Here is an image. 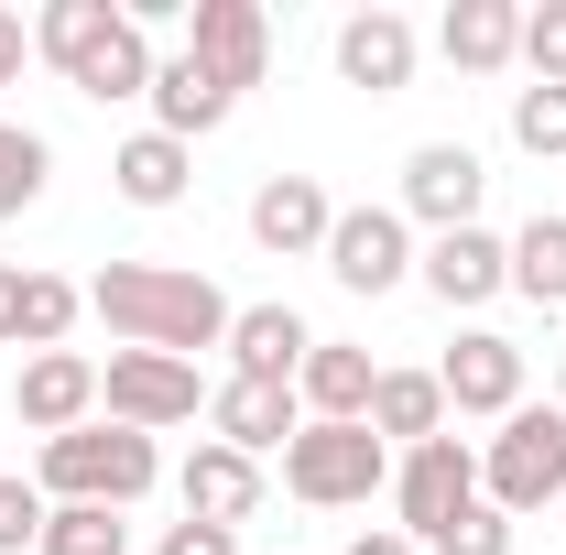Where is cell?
I'll return each instance as SVG.
<instances>
[{"mask_svg":"<svg viewBox=\"0 0 566 555\" xmlns=\"http://www.w3.org/2000/svg\"><path fill=\"white\" fill-rule=\"evenodd\" d=\"M87 316L120 348H164V359H197V348H229V294L208 273H175V262H109L87 283Z\"/></svg>","mask_w":566,"mask_h":555,"instance_id":"obj_1","label":"cell"},{"mask_svg":"<svg viewBox=\"0 0 566 555\" xmlns=\"http://www.w3.org/2000/svg\"><path fill=\"white\" fill-rule=\"evenodd\" d=\"M153 480H164V458L132 425H76V436H44V458H33L44 501H98V512H132Z\"/></svg>","mask_w":566,"mask_h":555,"instance_id":"obj_2","label":"cell"},{"mask_svg":"<svg viewBox=\"0 0 566 555\" xmlns=\"http://www.w3.org/2000/svg\"><path fill=\"white\" fill-rule=\"evenodd\" d=\"M480 501L491 512H545V501H566V415L556 404H512L501 415V436L480 447Z\"/></svg>","mask_w":566,"mask_h":555,"instance_id":"obj_3","label":"cell"},{"mask_svg":"<svg viewBox=\"0 0 566 555\" xmlns=\"http://www.w3.org/2000/svg\"><path fill=\"white\" fill-rule=\"evenodd\" d=\"M283 490H294L305 512H359L370 490H392V447H381L370 425H294Z\"/></svg>","mask_w":566,"mask_h":555,"instance_id":"obj_4","label":"cell"},{"mask_svg":"<svg viewBox=\"0 0 566 555\" xmlns=\"http://www.w3.org/2000/svg\"><path fill=\"white\" fill-rule=\"evenodd\" d=\"M469 501H480V447H469V436H424V447H403V458H392V512H403L392 534L436 545Z\"/></svg>","mask_w":566,"mask_h":555,"instance_id":"obj_5","label":"cell"},{"mask_svg":"<svg viewBox=\"0 0 566 555\" xmlns=\"http://www.w3.org/2000/svg\"><path fill=\"white\" fill-rule=\"evenodd\" d=\"M98 404H109V425H132V436H164V425L208 415V381H197V359H164V348H109Z\"/></svg>","mask_w":566,"mask_h":555,"instance_id":"obj_6","label":"cell"},{"mask_svg":"<svg viewBox=\"0 0 566 555\" xmlns=\"http://www.w3.org/2000/svg\"><path fill=\"white\" fill-rule=\"evenodd\" d=\"M480 197H491V164L469 142H415L403 153V197L392 208L415 218V229H436V240L447 229H480Z\"/></svg>","mask_w":566,"mask_h":555,"instance_id":"obj_7","label":"cell"},{"mask_svg":"<svg viewBox=\"0 0 566 555\" xmlns=\"http://www.w3.org/2000/svg\"><path fill=\"white\" fill-rule=\"evenodd\" d=\"M186 55L240 98V87H262V66H273V11L262 0H186Z\"/></svg>","mask_w":566,"mask_h":555,"instance_id":"obj_8","label":"cell"},{"mask_svg":"<svg viewBox=\"0 0 566 555\" xmlns=\"http://www.w3.org/2000/svg\"><path fill=\"white\" fill-rule=\"evenodd\" d=\"M327 273L349 283V294H392V283L415 273V218H403V208H338V229H327Z\"/></svg>","mask_w":566,"mask_h":555,"instance_id":"obj_9","label":"cell"},{"mask_svg":"<svg viewBox=\"0 0 566 555\" xmlns=\"http://www.w3.org/2000/svg\"><path fill=\"white\" fill-rule=\"evenodd\" d=\"M11 425H33V436H76V425H98V359H87V348H44V359H22V381H11Z\"/></svg>","mask_w":566,"mask_h":555,"instance_id":"obj_10","label":"cell"},{"mask_svg":"<svg viewBox=\"0 0 566 555\" xmlns=\"http://www.w3.org/2000/svg\"><path fill=\"white\" fill-rule=\"evenodd\" d=\"M436 392H447V415H512L523 404V348L501 338V327H469V338L436 359Z\"/></svg>","mask_w":566,"mask_h":555,"instance_id":"obj_11","label":"cell"},{"mask_svg":"<svg viewBox=\"0 0 566 555\" xmlns=\"http://www.w3.org/2000/svg\"><path fill=\"white\" fill-rule=\"evenodd\" d=\"M415 273H424V294L436 305H491V294H512V240L501 229H447V240H424L415 251Z\"/></svg>","mask_w":566,"mask_h":555,"instance_id":"obj_12","label":"cell"},{"mask_svg":"<svg viewBox=\"0 0 566 555\" xmlns=\"http://www.w3.org/2000/svg\"><path fill=\"white\" fill-rule=\"evenodd\" d=\"M327 229H338V197H327L316 175H262V186H251V240H262L273 262L327 251Z\"/></svg>","mask_w":566,"mask_h":555,"instance_id":"obj_13","label":"cell"},{"mask_svg":"<svg viewBox=\"0 0 566 555\" xmlns=\"http://www.w3.org/2000/svg\"><path fill=\"white\" fill-rule=\"evenodd\" d=\"M87 316V294L66 273H33V262H0V348H66V327Z\"/></svg>","mask_w":566,"mask_h":555,"instance_id":"obj_14","label":"cell"},{"mask_svg":"<svg viewBox=\"0 0 566 555\" xmlns=\"http://www.w3.org/2000/svg\"><path fill=\"white\" fill-rule=\"evenodd\" d=\"M208 425H218V447L262 458V447H294L305 404H294V381H251V370H229V381L208 392Z\"/></svg>","mask_w":566,"mask_h":555,"instance_id":"obj_15","label":"cell"},{"mask_svg":"<svg viewBox=\"0 0 566 555\" xmlns=\"http://www.w3.org/2000/svg\"><path fill=\"white\" fill-rule=\"evenodd\" d=\"M175 501H186V523H229V534H240V523L262 512V458H240V447L208 436V447L175 469Z\"/></svg>","mask_w":566,"mask_h":555,"instance_id":"obj_16","label":"cell"},{"mask_svg":"<svg viewBox=\"0 0 566 555\" xmlns=\"http://www.w3.org/2000/svg\"><path fill=\"white\" fill-rule=\"evenodd\" d=\"M415 22L403 11H349L338 22V76L349 87H370V98H392V87H415Z\"/></svg>","mask_w":566,"mask_h":555,"instance_id":"obj_17","label":"cell"},{"mask_svg":"<svg viewBox=\"0 0 566 555\" xmlns=\"http://www.w3.org/2000/svg\"><path fill=\"white\" fill-rule=\"evenodd\" d=\"M436 55L458 76H501L523 66V11L512 0H447V22H436Z\"/></svg>","mask_w":566,"mask_h":555,"instance_id":"obj_18","label":"cell"},{"mask_svg":"<svg viewBox=\"0 0 566 555\" xmlns=\"http://www.w3.org/2000/svg\"><path fill=\"white\" fill-rule=\"evenodd\" d=\"M370 348H338V338H316L305 348V370H294V404H305V425H370Z\"/></svg>","mask_w":566,"mask_h":555,"instance_id":"obj_19","label":"cell"},{"mask_svg":"<svg viewBox=\"0 0 566 555\" xmlns=\"http://www.w3.org/2000/svg\"><path fill=\"white\" fill-rule=\"evenodd\" d=\"M109 33H120V0H44V11H33V55L66 76V87L109 55Z\"/></svg>","mask_w":566,"mask_h":555,"instance_id":"obj_20","label":"cell"},{"mask_svg":"<svg viewBox=\"0 0 566 555\" xmlns=\"http://www.w3.org/2000/svg\"><path fill=\"white\" fill-rule=\"evenodd\" d=\"M305 348H316V327L294 305H240L229 316V370H251V381H294Z\"/></svg>","mask_w":566,"mask_h":555,"instance_id":"obj_21","label":"cell"},{"mask_svg":"<svg viewBox=\"0 0 566 555\" xmlns=\"http://www.w3.org/2000/svg\"><path fill=\"white\" fill-rule=\"evenodd\" d=\"M109 186L132 197V208H186V186H197V153L175 132H132L120 153H109Z\"/></svg>","mask_w":566,"mask_h":555,"instance_id":"obj_22","label":"cell"},{"mask_svg":"<svg viewBox=\"0 0 566 555\" xmlns=\"http://www.w3.org/2000/svg\"><path fill=\"white\" fill-rule=\"evenodd\" d=\"M229 109H240V98H229L197 55H164V66H153V132H175L186 153H197V132H218Z\"/></svg>","mask_w":566,"mask_h":555,"instance_id":"obj_23","label":"cell"},{"mask_svg":"<svg viewBox=\"0 0 566 555\" xmlns=\"http://www.w3.org/2000/svg\"><path fill=\"white\" fill-rule=\"evenodd\" d=\"M370 436H381V447H424V436H447V392H436V370H381V381H370Z\"/></svg>","mask_w":566,"mask_h":555,"instance_id":"obj_24","label":"cell"},{"mask_svg":"<svg viewBox=\"0 0 566 555\" xmlns=\"http://www.w3.org/2000/svg\"><path fill=\"white\" fill-rule=\"evenodd\" d=\"M512 294L566 305V218H523V229H512Z\"/></svg>","mask_w":566,"mask_h":555,"instance_id":"obj_25","label":"cell"},{"mask_svg":"<svg viewBox=\"0 0 566 555\" xmlns=\"http://www.w3.org/2000/svg\"><path fill=\"white\" fill-rule=\"evenodd\" d=\"M33 555H132V523L98 512V501H55V523H44Z\"/></svg>","mask_w":566,"mask_h":555,"instance_id":"obj_26","label":"cell"},{"mask_svg":"<svg viewBox=\"0 0 566 555\" xmlns=\"http://www.w3.org/2000/svg\"><path fill=\"white\" fill-rule=\"evenodd\" d=\"M44 175H55V142L22 132V121H0V218H22L44 197Z\"/></svg>","mask_w":566,"mask_h":555,"instance_id":"obj_27","label":"cell"},{"mask_svg":"<svg viewBox=\"0 0 566 555\" xmlns=\"http://www.w3.org/2000/svg\"><path fill=\"white\" fill-rule=\"evenodd\" d=\"M512 142H523L534 164H545V153L566 164V87H512Z\"/></svg>","mask_w":566,"mask_h":555,"instance_id":"obj_28","label":"cell"},{"mask_svg":"<svg viewBox=\"0 0 566 555\" xmlns=\"http://www.w3.org/2000/svg\"><path fill=\"white\" fill-rule=\"evenodd\" d=\"M523 66H534V87H566V0L523 11Z\"/></svg>","mask_w":566,"mask_h":555,"instance_id":"obj_29","label":"cell"},{"mask_svg":"<svg viewBox=\"0 0 566 555\" xmlns=\"http://www.w3.org/2000/svg\"><path fill=\"white\" fill-rule=\"evenodd\" d=\"M44 523H55V501H44L33 480H11V469H0V555L44 545Z\"/></svg>","mask_w":566,"mask_h":555,"instance_id":"obj_30","label":"cell"},{"mask_svg":"<svg viewBox=\"0 0 566 555\" xmlns=\"http://www.w3.org/2000/svg\"><path fill=\"white\" fill-rule=\"evenodd\" d=\"M424 555H512V512H491V501H469V512H458V523H447V534H436Z\"/></svg>","mask_w":566,"mask_h":555,"instance_id":"obj_31","label":"cell"},{"mask_svg":"<svg viewBox=\"0 0 566 555\" xmlns=\"http://www.w3.org/2000/svg\"><path fill=\"white\" fill-rule=\"evenodd\" d=\"M153 555H240V534H229V523H164Z\"/></svg>","mask_w":566,"mask_h":555,"instance_id":"obj_32","label":"cell"},{"mask_svg":"<svg viewBox=\"0 0 566 555\" xmlns=\"http://www.w3.org/2000/svg\"><path fill=\"white\" fill-rule=\"evenodd\" d=\"M22 55H33V22H22V11H0V87L22 76Z\"/></svg>","mask_w":566,"mask_h":555,"instance_id":"obj_33","label":"cell"},{"mask_svg":"<svg viewBox=\"0 0 566 555\" xmlns=\"http://www.w3.org/2000/svg\"><path fill=\"white\" fill-rule=\"evenodd\" d=\"M349 555H424V545H415V534H359Z\"/></svg>","mask_w":566,"mask_h":555,"instance_id":"obj_34","label":"cell"},{"mask_svg":"<svg viewBox=\"0 0 566 555\" xmlns=\"http://www.w3.org/2000/svg\"><path fill=\"white\" fill-rule=\"evenodd\" d=\"M556 415H566V370H556Z\"/></svg>","mask_w":566,"mask_h":555,"instance_id":"obj_35","label":"cell"},{"mask_svg":"<svg viewBox=\"0 0 566 555\" xmlns=\"http://www.w3.org/2000/svg\"><path fill=\"white\" fill-rule=\"evenodd\" d=\"M556 512H566V501H556Z\"/></svg>","mask_w":566,"mask_h":555,"instance_id":"obj_36","label":"cell"}]
</instances>
